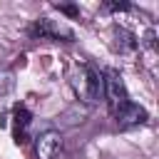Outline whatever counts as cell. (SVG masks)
Segmentation results:
<instances>
[{"label":"cell","mask_w":159,"mask_h":159,"mask_svg":"<svg viewBox=\"0 0 159 159\" xmlns=\"http://www.w3.org/2000/svg\"><path fill=\"white\" fill-rule=\"evenodd\" d=\"M72 89H75L80 102L94 104V102H99V94H102V75L94 67L82 65L72 75Z\"/></svg>","instance_id":"6da1fadb"},{"label":"cell","mask_w":159,"mask_h":159,"mask_svg":"<svg viewBox=\"0 0 159 159\" xmlns=\"http://www.w3.org/2000/svg\"><path fill=\"white\" fill-rule=\"evenodd\" d=\"M102 89H104V97H107V102L112 104V109H119L122 104L129 102V92H127L124 77H122L117 70H107V72L102 75Z\"/></svg>","instance_id":"7a4b0ae2"},{"label":"cell","mask_w":159,"mask_h":159,"mask_svg":"<svg viewBox=\"0 0 159 159\" xmlns=\"http://www.w3.org/2000/svg\"><path fill=\"white\" fill-rule=\"evenodd\" d=\"M30 35L35 40H72V30L50 17H37L30 25Z\"/></svg>","instance_id":"3957f363"},{"label":"cell","mask_w":159,"mask_h":159,"mask_svg":"<svg viewBox=\"0 0 159 159\" xmlns=\"http://www.w3.org/2000/svg\"><path fill=\"white\" fill-rule=\"evenodd\" d=\"M114 119L119 129H129V127H139L147 122V109L139 107L137 102H127L119 109H114Z\"/></svg>","instance_id":"277c9868"},{"label":"cell","mask_w":159,"mask_h":159,"mask_svg":"<svg viewBox=\"0 0 159 159\" xmlns=\"http://www.w3.org/2000/svg\"><path fill=\"white\" fill-rule=\"evenodd\" d=\"M60 149H62V137L55 129H47V132H42L35 139V154H37V159H55Z\"/></svg>","instance_id":"5b68a950"},{"label":"cell","mask_w":159,"mask_h":159,"mask_svg":"<svg viewBox=\"0 0 159 159\" xmlns=\"http://www.w3.org/2000/svg\"><path fill=\"white\" fill-rule=\"evenodd\" d=\"M30 122H32L30 109L25 104H15V109H12V139H15V144H25L27 142Z\"/></svg>","instance_id":"8992f818"},{"label":"cell","mask_w":159,"mask_h":159,"mask_svg":"<svg viewBox=\"0 0 159 159\" xmlns=\"http://www.w3.org/2000/svg\"><path fill=\"white\" fill-rule=\"evenodd\" d=\"M114 32H117V47H119L122 52H124V50H134V47H137V37H134L132 32H127L124 27H117Z\"/></svg>","instance_id":"52a82bcc"},{"label":"cell","mask_w":159,"mask_h":159,"mask_svg":"<svg viewBox=\"0 0 159 159\" xmlns=\"http://www.w3.org/2000/svg\"><path fill=\"white\" fill-rule=\"evenodd\" d=\"M12 84H15V75H12V70L0 65V97H5V94L12 89Z\"/></svg>","instance_id":"ba28073f"},{"label":"cell","mask_w":159,"mask_h":159,"mask_svg":"<svg viewBox=\"0 0 159 159\" xmlns=\"http://www.w3.org/2000/svg\"><path fill=\"white\" fill-rule=\"evenodd\" d=\"M55 7H57L60 12H67V15H72V17H77V15H80V10H77L75 5H55Z\"/></svg>","instance_id":"9c48e42d"},{"label":"cell","mask_w":159,"mask_h":159,"mask_svg":"<svg viewBox=\"0 0 159 159\" xmlns=\"http://www.w3.org/2000/svg\"><path fill=\"white\" fill-rule=\"evenodd\" d=\"M109 10H129V2H107Z\"/></svg>","instance_id":"30bf717a"}]
</instances>
